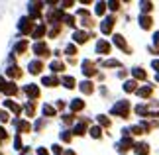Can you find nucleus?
I'll return each instance as SVG.
<instances>
[{"mask_svg":"<svg viewBox=\"0 0 159 155\" xmlns=\"http://www.w3.org/2000/svg\"><path fill=\"white\" fill-rule=\"evenodd\" d=\"M24 92L30 96V100H32V102H35V98L39 96V89L35 84H26V86H24Z\"/></svg>","mask_w":159,"mask_h":155,"instance_id":"2","label":"nucleus"},{"mask_svg":"<svg viewBox=\"0 0 159 155\" xmlns=\"http://www.w3.org/2000/svg\"><path fill=\"white\" fill-rule=\"evenodd\" d=\"M134 151H136V155H145V153H149V145L148 144H138Z\"/></svg>","mask_w":159,"mask_h":155,"instance_id":"12","label":"nucleus"},{"mask_svg":"<svg viewBox=\"0 0 159 155\" xmlns=\"http://www.w3.org/2000/svg\"><path fill=\"white\" fill-rule=\"evenodd\" d=\"M2 92H4V94H16V92H18V86L14 83H6V86L2 89Z\"/></svg>","mask_w":159,"mask_h":155,"instance_id":"11","label":"nucleus"},{"mask_svg":"<svg viewBox=\"0 0 159 155\" xmlns=\"http://www.w3.org/2000/svg\"><path fill=\"white\" fill-rule=\"evenodd\" d=\"M6 75H8V77H20L22 71L18 69V67H10V69H6Z\"/></svg>","mask_w":159,"mask_h":155,"instance_id":"21","label":"nucleus"},{"mask_svg":"<svg viewBox=\"0 0 159 155\" xmlns=\"http://www.w3.org/2000/svg\"><path fill=\"white\" fill-rule=\"evenodd\" d=\"M81 90L87 92V94H90V92L94 90V89H93V83H90V80H83V83H81Z\"/></svg>","mask_w":159,"mask_h":155,"instance_id":"15","label":"nucleus"},{"mask_svg":"<svg viewBox=\"0 0 159 155\" xmlns=\"http://www.w3.org/2000/svg\"><path fill=\"white\" fill-rule=\"evenodd\" d=\"M87 130H89V128H87V122L81 120V122L75 126V130H73V132H75L77 135H84V134H87Z\"/></svg>","mask_w":159,"mask_h":155,"instance_id":"8","label":"nucleus"},{"mask_svg":"<svg viewBox=\"0 0 159 155\" xmlns=\"http://www.w3.org/2000/svg\"><path fill=\"white\" fill-rule=\"evenodd\" d=\"M49 69H51V73H61L63 71V63H61V61H53L49 65Z\"/></svg>","mask_w":159,"mask_h":155,"instance_id":"19","label":"nucleus"},{"mask_svg":"<svg viewBox=\"0 0 159 155\" xmlns=\"http://www.w3.org/2000/svg\"><path fill=\"white\" fill-rule=\"evenodd\" d=\"M98 124H102V126H110V120H108V118H104V116H98Z\"/></svg>","mask_w":159,"mask_h":155,"instance_id":"31","label":"nucleus"},{"mask_svg":"<svg viewBox=\"0 0 159 155\" xmlns=\"http://www.w3.org/2000/svg\"><path fill=\"white\" fill-rule=\"evenodd\" d=\"M53 151L57 153V155H61V153H63V151H61V145H53Z\"/></svg>","mask_w":159,"mask_h":155,"instance_id":"36","label":"nucleus"},{"mask_svg":"<svg viewBox=\"0 0 159 155\" xmlns=\"http://www.w3.org/2000/svg\"><path fill=\"white\" fill-rule=\"evenodd\" d=\"M65 51H67V55H75V53H77V49H75V45H67Z\"/></svg>","mask_w":159,"mask_h":155,"instance_id":"32","label":"nucleus"},{"mask_svg":"<svg viewBox=\"0 0 159 155\" xmlns=\"http://www.w3.org/2000/svg\"><path fill=\"white\" fill-rule=\"evenodd\" d=\"M0 122H8V112H0Z\"/></svg>","mask_w":159,"mask_h":155,"instance_id":"34","label":"nucleus"},{"mask_svg":"<svg viewBox=\"0 0 159 155\" xmlns=\"http://www.w3.org/2000/svg\"><path fill=\"white\" fill-rule=\"evenodd\" d=\"M96 49H98V53H102V55H108L110 53V45L104 39H100L98 43H96Z\"/></svg>","mask_w":159,"mask_h":155,"instance_id":"10","label":"nucleus"},{"mask_svg":"<svg viewBox=\"0 0 159 155\" xmlns=\"http://www.w3.org/2000/svg\"><path fill=\"white\" fill-rule=\"evenodd\" d=\"M83 73H84V75H89V77L96 75V69H94L93 61H84V63H83Z\"/></svg>","mask_w":159,"mask_h":155,"instance_id":"5","label":"nucleus"},{"mask_svg":"<svg viewBox=\"0 0 159 155\" xmlns=\"http://www.w3.org/2000/svg\"><path fill=\"white\" fill-rule=\"evenodd\" d=\"M38 155H47V151L45 149H38Z\"/></svg>","mask_w":159,"mask_h":155,"instance_id":"40","label":"nucleus"},{"mask_svg":"<svg viewBox=\"0 0 159 155\" xmlns=\"http://www.w3.org/2000/svg\"><path fill=\"white\" fill-rule=\"evenodd\" d=\"M90 135H93V138H100V135H102V130H100L98 126L90 128Z\"/></svg>","mask_w":159,"mask_h":155,"instance_id":"29","label":"nucleus"},{"mask_svg":"<svg viewBox=\"0 0 159 155\" xmlns=\"http://www.w3.org/2000/svg\"><path fill=\"white\" fill-rule=\"evenodd\" d=\"M151 8H153V4H151V2H142V10L143 12H151Z\"/></svg>","mask_w":159,"mask_h":155,"instance_id":"30","label":"nucleus"},{"mask_svg":"<svg viewBox=\"0 0 159 155\" xmlns=\"http://www.w3.org/2000/svg\"><path fill=\"white\" fill-rule=\"evenodd\" d=\"M153 41H155V45H157V49H159V32L153 35Z\"/></svg>","mask_w":159,"mask_h":155,"instance_id":"37","label":"nucleus"},{"mask_svg":"<svg viewBox=\"0 0 159 155\" xmlns=\"http://www.w3.org/2000/svg\"><path fill=\"white\" fill-rule=\"evenodd\" d=\"M112 26H114V18H106V20L100 24V32L102 34H110L112 32Z\"/></svg>","mask_w":159,"mask_h":155,"instance_id":"4","label":"nucleus"},{"mask_svg":"<svg viewBox=\"0 0 159 155\" xmlns=\"http://www.w3.org/2000/svg\"><path fill=\"white\" fill-rule=\"evenodd\" d=\"M41 83H43L45 86H57L59 80H57V77H45L43 80H41Z\"/></svg>","mask_w":159,"mask_h":155,"instance_id":"20","label":"nucleus"},{"mask_svg":"<svg viewBox=\"0 0 159 155\" xmlns=\"http://www.w3.org/2000/svg\"><path fill=\"white\" fill-rule=\"evenodd\" d=\"M114 43H116V47H120L122 49V51H130V49H128V45H126V41H124V38H122V35H118V34H116L114 35Z\"/></svg>","mask_w":159,"mask_h":155,"instance_id":"7","label":"nucleus"},{"mask_svg":"<svg viewBox=\"0 0 159 155\" xmlns=\"http://www.w3.org/2000/svg\"><path fill=\"white\" fill-rule=\"evenodd\" d=\"M28 130H30V124L28 122H18V132H20V134L28 132Z\"/></svg>","mask_w":159,"mask_h":155,"instance_id":"24","label":"nucleus"},{"mask_svg":"<svg viewBox=\"0 0 159 155\" xmlns=\"http://www.w3.org/2000/svg\"><path fill=\"white\" fill-rule=\"evenodd\" d=\"M138 94H139V96H143V98H148V96L151 94V89H149V86H143V89H139V90H138Z\"/></svg>","mask_w":159,"mask_h":155,"instance_id":"26","label":"nucleus"},{"mask_svg":"<svg viewBox=\"0 0 159 155\" xmlns=\"http://www.w3.org/2000/svg\"><path fill=\"white\" fill-rule=\"evenodd\" d=\"M112 114L120 116V118H128V114H130V102H128V100H120V102H116V104H114V108H112Z\"/></svg>","mask_w":159,"mask_h":155,"instance_id":"1","label":"nucleus"},{"mask_svg":"<svg viewBox=\"0 0 159 155\" xmlns=\"http://www.w3.org/2000/svg\"><path fill=\"white\" fill-rule=\"evenodd\" d=\"M151 67H153L155 71H159V61H153V63H151Z\"/></svg>","mask_w":159,"mask_h":155,"instance_id":"39","label":"nucleus"},{"mask_svg":"<svg viewBox=\"0 0 159 155\" xmlns=\"http://www.w3.org/2000/svg\"><path fill=\"white\" fill-rule=\"evenodd\" d=\"M63 84L67 86V89H73V86H75V79H73V77H65L63 79Z\"/></svg>","mask_w":159,"mask_h":155,"instance_id":"27","label":"nucleus"},{"mask_svg":"<svg viewBox=\"0 0 159 155\" xmlns=\"http://www.w3.org/2000/svg\"><path fill=\"white\" fill-rule=\"evenodd\" d=\"M73 38H75L77 43H84V41L89 39V34H87V32H75V35H73Z\"/></svg>","mask_w":159,"mask_h":155,"instance_id":"13","label":"nucleus"},{"mask_svg":"<svg viewBox=\"0 0 159 155\" xmlns=\"http://www.w3.org/2000/svg\"><path fill=\"white\" fill-rule=\"evenodd\" d=\"M4 106H8L10 110H14L16 114H20V112H22V106H18V104H14L12 100H4Z\"/></svg>","mask_w":159,"mask_h":155,"instance_id":"18","label":"nucleus"},{"mask_svg":"<svg viewBox=\"0 0 159 155\" xmlns=\"http://www.w3.org/2000/svg\"><path fill=\"white\" fill-rule=\"evenodd\" d=\"M34 51H35V55H39V57H45V55H49V47H47L43 41H38L34 45Z\"/></svg>","mask_w":159,"mask_h":155,"instance_id":"3","label":"nucleus"},{"mask_svg":"<svg viewBox=\"0 0 159 155\" xmlns=\"http://www.w3.org/2000/svg\"><path fill=\"white\" fill-rule=\"evenodd\" d=\"M157 80H159V75H157Z\"/></svg>","mask_w":159,"mask_h":155,"instance_id":"41","label":"nucleus"},{"mask_svg":"<svg viewBox=\"0 0 159 155\" xmlns=\"http://www.w3.org/2000/svg\"><path fill=\"white\" fill-rule=\"evenodd\" d=\"M124 90H126V92H134V90H138V83H136V80H128V83L124 84Z\"/></svg>","mask_w":159,"mask_h":155,"instance_id":"17","label":"nucleus"},{"mask_svg":"<svg viewBox=\"0 0 159 155\" xmlns=\"http://www.w3.org/2000/svg\"><path fill=\"white\" fill-rule=\"evenodd\" d=\"M71 138H73V135H71V134H67V132H65V134H61V139H63V141H71Z\"/></svg>","mask_w":159,"mask_h":155,"instance_id":"33","label":"nucleus"},{"mask_svg":"<svg viewBox=\"0 0 159 155\" xmlns=\"http://www.w3.org/2000/svg\"><path fill=\"white\" fill-rule=\"evenodd\" d=\"M118 145H120V149H130V147H134V141H132V138H124Z\"/></svg>","mask_w":159,"mask_h":155,"instance_id":"14","label":"nucleus"},{"mask_svg":"<svg viewBox=\"0 0 159 155\" xmlns=\"http://www.w3.org/2000/svg\"><path fill=\"white\" fill-rule=\"evenodd\" d=\"M132 75L136 77V79H139V80H143V79H148V75L142 71V69H132Z\"/></svg>","mask_w":159,"mask_h":155,"instance_id":"23","label":"nucleus"},{"mask_svg":"<svg viewBox=\"0 0 159 155\" xmlns=\"http://www.w3.org/2000/svg\"><path fill=\"white\" fill-rule=\"evenodd\" d=\"M83 106H84V102H83V100H79V98H75V100L71 102V110H73V112H79V110H81Z\"/></svg>","mask_w":159,"mask_h":155,"instance_id":"16","label":"nucleus"},{"mask_svg":"<svg viewBox=\"0 0 159 155\" xmlns=\"http://www.w3.org/2000/svg\"><path fill=\"white\" fill-rule=\"evenodd\" d=\"M41 69H43L41 61H32V63H30V73H32V75H38V73H41Z\"/></svg>","mask_w":159,"mask_h":155,"instance_id":"9","label":"nucleus"},{"mask_svg":"<svg viewBox=\"0 0 159 155\" xmlns=\"http://www.w3.org/2000/svg\"><path fill=\"white\" fill-rule=\"evenodd\" d=\"M4 86H6V80H4V77H0V90H2Z\"/></svg>","mask_w":159,"mask_h":155,"instance_id":"38","label":"nucleus"},{"mask_svg":"<svg viewBox=\"0 0 159 155\" xmlns=\"http://www.w3.org/2000/svg\"><path fill=\"white\" fill-rule=\"evenodd\" d=\"M139 26H142L143 30H149L151 26H153V20H151L149 16H145V14H142V16H139Z\"/></svg>","mask_w":159,"mask_h":155,"instance_id":"6","label":"nucleus"},{"mask_svg":"<svg viewBox=\"0 0 159 155\" xmlns=\"http://www.w3.org/2000/svg\"><path fill=\"white\" fill-rule=\"evenodd\" d=\"M104 12H106V4H104V2H98V4H96V14L102 16Z\"/></svg>","mask_w":159,"mask_h":155,"instance_id":"28","label":"nucleus"},{"mask_svg":"<svg viewBox=\"0 0 159 155\" xmlns=\"http://www.w3.org/2000/svg\"><path fill=\"white\" fill-rule=\"evenodd\" d=\"M43 34H45V28H43V26H39V28H35V30H34V34H32V35H34L35 39H38V38H41Z\"/></svg>","mask_w":159,"mask_h":155,"instance_id":"25","label":"nucleus"},{"mask_svg":"<svg viewBox=\"0 0 159 155\" xmlns=\"http://www.w3.org/2000/svg\"><path fill=\"white\" fill-rule=\"evenodd\" d=\"M43 116H55V108L51 106V104H43Z\"/></svg>","mask_w":159,"mask_h":155,"instance_id":"22","label":"nucleus"},{"mask_svg":"<svg viewBox=\"0 0 159 155\" xmlns=\"http://www.w3.org/2000/svg\"><path fill=\"white\" fill-rule=\"evenodd\" d=\"M108 6H110V10H118L120 8V2H110Z\"/></svg>","mask_w":159,"mask_h":155,"instance_id":"35","label":"nucleus"}]
</instances>
